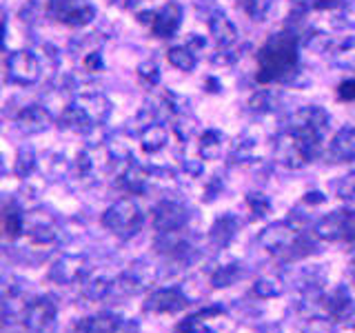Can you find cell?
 <instances>
[{
    "instance_id": "cell-1",
    "label": "cell",
    "mask_w": 355,
    "mask_h": 333,
    "mask_svg": "<svg viewBox=\"0 0 355 333\" xmlns=\"http://www.w3.org/2000/svg\"><path fill=\"white\" fill-rule=\"evenodd\" d=\"M297 67V40L293 33H275L258 53V83L286 80Z\"/></svg>"
},
{
    "instance_id": "cell-2",
    "label": "cell",
    "mask_w": 355,
    "mask_h": 333,
    "mask_svg": "<svg viewBox=\"0 0 355 333\" xmlns=\"http://www.w3.org/2000/svg\"><path fill=\"white\" fill-rule=\"evenodd\" d=\"M144 216L133 198H120L114 205L105 209L103 227L118 238H131L140 231Z\"/></svg>"
},
{
    "instance_id": "cell-3",
    "label": "cell",
    "mask_w": 355,
    "mask_h": 333,
    "mask_svg": "<svg viewBox=\"0 0 355 333\" xmlns=\"http://www.w3.org/2000/svg\"><path fill=\"white\" fill-rule=\"evenodd\" d=\"M47 14L67 27H87L96 18V7L89 0H49Z\"/></svg>"
},
{
    "instance_id": "cell-4",
    "label": "cell",
    "mask_w": 355,
    "mask_h": 333,
    "mask_svg": "<svg viewBox=\"0 0 355 333\" xmlns=\"http://www.w3.org/2000/svg\"><path fill=\"white\" fill-rule=\"evenodd\" d=\"M9 80L18 87H33L42 78V62L33 51L20 49L7 56Z\"/></svg>"
},
{
    "instance_id": "cell-5",
    "label": "cell",
    "mask_w": 355,
    "mask_h": 333,
    "mask_svg": "<svg viewBox=\"0 0 355 333\" xmlns=\"http://www.w3.org/2000/svg\"><path fill=\"white\" fill-rule=\"evenodd\" d=\"M55 318H58V305L55 300L49 296H40V298H31V302L25 309V316H22V325H25L27 333H47Z\"/></svg>"
},
{
    "instance_id": "cell-6",
    "label": "cell",
    "mask_w": 355,
    "mask_h": 333,
    "mask_svg": "<svg viewBox=\"0 0 355 333\" xmlns=\"http://www.w3.org/2000/svg\"><path fill=\"white\" fill-rule=\"evenodd\" d=\"M87 273H89V262L85 255L78 253H64L49 266V280L60 287L80 282Z\"/></svg>"
},
{
    "instance_id": "cell-7",
    "label": "cell",
    "mask_w": 355,
    "mask_h": 333,
    "mask_svg": "<svg viewBox=\"0 0 355 333\" xmlns=\"http://www.w3.org/2000/svg\"><path fill=\"white\" fill-rule=\"evenodd\" d=\"M191 302L187 293L180 287H166L153 291L147 302H144V311L147 314H158V316H169V314H180V311Z\"/></svg>"
},
{
    "instance_id": "cell-8",
    "label": "cell",
    "mask_w": 355,
    "mask_h": 333,
    "mask_svg": "<svg viewBox=\"0 0 355 333\" xmlns=\"http://www.w3.org/2000/svg\"><path fill=\"white\" fill-rule=\"evenodd\" d=\"M155 282V271L149 262H133L125 273H120L118 280H114V289L125 296L142 293Z\"/></svg>"
},
{
    "instance_id": "cell-9",
    "label": "cell",
    "mask_w": 355,
    "mask_h": 333,
    "mask_svg": "<svg viewBox=\"0 0 355 333\" xmlns=\"http://www.w3.org/2000/svg\"><path fill=\"white\" fill-rule=\"evenodd\" d=\"M189 220L187 209L180 203L173 200H162L153 207L151 211V222L153 229L158 233H171V231H182Z\"/></svg>"
},
{
    "instance_id": "cell-10",
    "label": "cell",
    "mask_w": 355,
    "mask_h": 333,
    "mask_svg": "<svg viewBox=\"0 0 355 333\" xmlns=\"http://www.w3.org/2000/svg\"><path fill=\"white\" fill-rule=\"evenodd\" d=\"M25 236L36 244H51L58 238L55 218L42 209H31L25 214Z\"/></svg>"
},
{
    "instance_id": "cell-11",
    "label": "cell",
    "mask_w": 355,
    "mask_h": 333,
    "mask_svg": "<svg viewBox=\"0 0 355 333\" xmlns=\"http://www.w3.org/2000/svg\"><path fill=\"white\" fill-rule=\"evenodd\" d=\"M297 229L293 227L291 220H280V222H273V225L266 227L260 233V247L269 253H277V251H284L288 249V244L293 242V238L297 236Z\"/></svg>"
},
{
    "instance_id": "cell-12",
    "label": "cell",
    "mask_w": 355,
    "mask_h": 333,
    "mask_svg": "<svg viewBox=\"0 0 355 333\" xmlns=\"http://www.w3.org/2000/svg\"><path fill=\"white\" fill-rule=\"evenodd\" d=\"M53 122H55V116L51 114V109L44 105H27V107H22L16 116V127L22 133H29V136L31 133L47 131Z\"/></svg>"
},
{
    "instance_id": "cell-13",
    "label": "cell",
    "mask_w": 355,
    "mask_h": 333,
    "mask_svg": "<svg viewBox=\"0 0 355 333\" xmlns=\"http://www.w3.org/2000/svg\"><path fill=\"white\" fill-rule=\"evenodd\" d=\"M327 129H329V114L315 105L297 109L291 116V122H288V131H311L324 136Z\"/></svg>"
},
{
    "instance_id": "cell-14",
    "label": "cell",
    "mask_w": 355,
    "mask_h": 333,
    "mask_svg": "<svg viewBox=\"0 0 355 333\" xmlns=\"http://www.w3.org/2000/svg\"><path fill=\"white\" fill-rule=\"evenodd\" d=\"M180 25H182V7L175 0H169L160 9H155V16L149 29L155 38H171L180 29Z\"/></svg>"
},
{
    "instance_id": "cell-15",
    "label": "cell",
    "mask_w": 355,
    "mask_h": 333,
    "mask_svg": "<svg viewBox=\"0 0 355 333\" xmlns=\"http://www.w3.org/2000/svg\"><path fill=\"white\" fill-rule=\"evenodd\" d=\"M76 103L87 111V116L92 118L94 125H105L111 116V109H114L111 100L105 94L92 92V89H83V92H78Z\"/></svg>"
},
{
    "instance_id": "cell-16",
    "label": "cell",
    "mask_w": 355,
    "mask_h": 333,
    "mask_svg": "<svg viewBox=\"0 0 355 333\" xmlns=\"http://www.w3.org/2000/svg\"><path fill=\"white\" fill-rule=\"evenodd\" d=\"M275 158L280 164H284L286 169H300V166L306 164V158L302 149H300V144L295 140V136L291 131L282 133L280 138H277V144H275Z\"/></svg>"
},
{
    "instance_id": "cell-17",
    "label": "cell",
    "mask_w": 355,
    "mask_h": 333,
    "mask_svg": "<svg viewBox=\"0 0 355 333\" xmlns=\"http://www.w3.org/2000/svg\"><path fill=\"white\" fill-rule=\"evenodd\" d=\"M324 311L333 322H347L355 314V302L347 289H336L324 298Z\"/></svg>"
},
{
    "instance_id": "cell-18",
    "label": "cell",
    "mask_w": 355,
    "mask_h": 333,
    "mask_svg": "<svg viewBox=\"0 0 355 333\" xmlns=\"http://www.w3.org/2000/svg\"><path fill=\"white\" fill-rule=\"evenodd\" d=\"M329 158L333 162H353L355 160V127H344L336 133L329 144Z\"/></svg>"
},
{
    "instance_id": "cell-19",
    "label": "cell",
    "mask_w": 355,
    "mask_h": 333,
    "mask_svg": "<svg viewBox=\"0 0 355 333\" xmlns=\"http://www.w3.org/2000/svg\"><path fill=\"white\" fill-rule=\"evenodd\" d=\"M55 122H58L60 129H67V131H78V133H87L92 127H96L92 118L87 116V111L78 105V103H71L67 105L58 116H55Z\"/></svg>"
},
{
    "instance_id": "cell-20",
    "label": "cell",
    "mask_w": 355,
    "mask_h": 333,
    "mask_svg": "<svg viewBox=\"0 0 355 333\" xmlns=\"http://www.w3.org/2000/svg\"><path fill=\"white\" fill-rule=\"evenodd\" d=\"M209 31L218 47H233L238 42V29L233 25V20L227 18L225 14H220V11L209 18Z\"/></svg>"
},
{
    "instance_id": "cell-21",
    "label": "cell",
    "mask_w": 355,
    "mask_h": 333,
    "mask_svg": "<svg viewBox=\"0 0 355 333\" xmlns=\"http://www.w3.org/2000/svg\"><path fill=\"white\" fill-rule=\"evenodd\" d=\"M80 291L87 300L98 302V300H105L111 291H114V280L103 273H87L80 280Z\"/></svg>"
},
{
    "instance_id": "cell-22",
    "label": "cell",
    "mask_w": 355,
    "mask_h": 333,
    "mask_svg": "<svg viewBox=\"0 0 355 333\" xmlns=\"http://www.w3.org/2000/svg\"><path fill=\"white\" fill-rule=\"evenodd\" d=\"M344 218H347V211H333V214L324 216L315 225V229H313L315 238L324 240V242H338V240H342Z\"/></svg>"
},
{
    "instance_id": "cell-23",
    "label": "cell",
    "mask_w": 355,
    "mask_h": 333,
    "mask_svg": "<svg viewBox=\"0 0 355 333\" xmlns=\"http://www.w3.org/2000/svg\"><path fill=\"white\" fill-rule=\"evenodd\" d=\"M147 182H149V171L144 169V166L136 164V162L127 164V169L120 173V185L131 196L142 194L144 189H147Z\"/></svg>"
},
{
    "instance_id": "cell-24",
    "label": "cell",
    "mask_w": 355,
    "mask_h": 333,
    "mask_svg": "<svg viewBox=\"0 0 355 333\" xmlns=\"http://www.w3.org/2000/svg\"><path fill=\"white\" fill-rule=\"evenodd\" d=\"M166 142H169V129L162 122H155V125L140 131V147L144 153H158L166 147Z\"/></svg>"
},
{
    "instance_id": "cell-25",
    "label": "cell",
    "mask_w": 355,
    "mask_h": 333,
    "mask_svg": "<svg viewBox=\"0 0 355 333\" xmlns=\"http://www.w3.org/2000/svg\"><path fill=\"white\" fill-rule=\"evenodd\" d=\"M238 233V220L233 216H220L209 231V240L216 244V247H227V244L236 238Z\"/></svg>"
},
{
    "instance_id": "cell-26",
    "label": "cell",
    "mask_w": 355,
    "mask_h": 333,
    "mask_svg": "<svg viewBox=\"0 0 355 333\" xmlns=\"http://www.w3.org/2000/svg\"><path fill=\"white\" fill-rule=\"evenodd\" d=\"M120 322L122 318H118L116 314H98L92 318H85L80 325H78V331L80 333H116Z\"/></svg>"
},
{
    "instance_id": "cell-27",
    "label": "cell",
    "mask_w": 355,
    "mask_h": 333,
    "mask_svg": "<svg viewBox=\"0 0 355 333\" xmlns=\"http://www.w3.org/2000/svg\"><path fill=\"white\" fill-rule=\"evenodd\" d=\"M38 166L42 169V173L49 178V180H60L71 169V162L64 158L62 153H53L49 151L47 155L42 158V162H38Z\"/></svg>"
},
{
    "instance_id": "cell-28",
    "label": "cell",
    "mask_w": 355,
    "mask_h": 333,
    "mask_svg": "<svg viewBox=\"0 0 355 333\" xmlns=\"http://www.w3.org/2000/svg\"><path fill=\"white\" fill-rule=\"evenodd\" d=\"M222 147V133L216 129H207L202 131V136L198 140V153L202 160H216Z\"/></svg>"
},
{
    "instance_id": "cell-29",
    "label": "cell",
    "mask_w": 355,
    "mask_h": 333,
    "mask_svg": "<svg viewBox=\"0 0 355 333\" xmlns=\"http://www.w3.org/2000/svg\"><path fill=\"white\" fill-rule=\"evenodd\" d=\"M166 60L171 62V67H175L178 71H193L196 67V53L187 47V44H178V47H171L166 51Z\"/></svg>"
},
{
    "instance_id": "cell-30",
    "label": "cell",
    "mask_w": 355,
    "mask_h": 333,
    "mask_svg": "<svg viewBox=\"0 0 355 333\" xmlns=\"http://www.w3.org/2000/svg\"><path fill=\"white\" fill-rule=\"evenodd\" d=\"M280 103V96H277L273 89H260L249 98V109L253 114H271V111Z\"/></svg>"
},
{
    "instance_id": "cell-31",
    "label": "cell",
    "mask_w": 355,
    "mask_h": 333,
    "mask_svg": "<svg viewBox=\"0 0 355 333\" xmlns=\"http://www.w3.org/2000/svg\"><path fill=\"white\" fill-rule=\"evenodd\" d=\"M282 291H284V284H282L280 278H275V275H262L253 282V296L255 298L271 300V298L282 296Z\"/></svg>"
},
{
    "instance_id": "cell-32",
    "label": "cell",
    "mask_w": 355,
    "mask_h": 333,
    "mask_svg": "<svg viewBox=\"0 0 355 333\" xmlns=\"http://www.w3.org/2000/svg\"><path fill=\"white\" fill-rule=\"evenodd\" d=\"M36 169H38L36 153H33L29 147L18 149V153H16V164H14V173L20 178V180H29Z\"/></svg>"
},
{
    "instance_id": "cell-33",
    "label": "cell",
    "mask_w": 355,
    "mask_h": 333,
    "mask_svg": "<svg viewBox=\"0 0 355 333\" xmlns=\"http://www.w3.org/2000/svg\"><path fill=\"white\" fill-rule=\"evenodd\" d=\"M105 147H107L109 158L116 160V162H125V160H129V155H131V147H129V142H127L125 136H122V133H114V136H109L105 140Z\"/></svg>"
},
{
    "instance_id": "cell-34",
    "label": "cell",
    "mask_w": 355,
    "mask_h": 333,
    "mask_svg": "<svg viewBox=\"0 0 355 333\" xmlns=\"http://www.w3.org/2000/svg\"><path fill=\"white\" fill-rule=\"evenodd\" d=\"M273 3L275 0H240V7L251 20L262 22L266 16H269V11L273 9Z\"/></svg>"
},
{
    "instance_id": "cell-35",
    "label": "cell",
    "mask_w": 355,
    "mask_h": 333,
    "mask_svg": "<svg viewBox=\"0 0 355 333\" xmlns=\"http://www.w3.org/2000/svg\"><path fill=\"white\" fill-rule=\"evenodd\" d=\"M5 233L9 238H20L25 236V214L20 209H9L3 220Z\"/></svg>"
},
{
    "instance_id": "cell-36",
    "label": "cell",
    "mask_w": 355,
    "mask_h": 333,
    "mask_svg": "<svg viewBox=\"0 0 355 333\" xmlns=\"http://www.w3.org/2000/svg\"><path fill=\"white\" fill-rule=\"evenodd\" d=\"M173 131H175V136L184 142V140L196 136V133H198V125H196V120L191 116H187L184 111H182V114L173 116Z\"/></svg>"
},
{
    "instance_id": "cell-37",
    "label": "cell",
    "mask_w": 355,
    "mask_h": 333,
    "mask_svg": "<svg viewBox=\"0 0 355 333\" xmlns=\"http://www.w3.org/2000/svg\"><path fill=\"white\" fill-rule=\"evenodd\" d=\"M240 275V264H227V266H220V269L214 273V278H211V284H214L216 289H225L229 284H233L238 280Z\"/></svg>"
},
{
    "instance_id": "cell-38",
    "label": "cell",
    "mask_w": 355,
    "mask_h": 333,
    "mask_svg": "<svg viewBox=\"0 0 355 333\" xmlns=\"http://www.w3.org/2000/svg\"><path fill=\"white\" fill-rule=\"evenodd\" d=\"M138 78L144 87H155L160 83V67L153 60H144L138 65Z\"/></svg>"
},
{
    "instance_id": "cell-39",
    "label": "cell",
    "mask_w": 355,
    "mask_h": 333,
    "mask_svg": "<svg viewBox=\"0 0 355 333\" xmlns=\"http://www.w3.org/2000/svg\"><path fill=\"white\" fill-rule=\"evenodd\" d=\"M302 333H336V322H333L329 316H313L309 318L302 325Z\"/></svg>"
},
{
    "instance_id": "cell-40",
    "label": "cell",
    "mask_w": 355,
    "mask_h": 333,
    "mask_svg": "<svg viewBox=\"0 0 355 333\" xmlns=\"http://www.w3.org/2000/svg\"><path fill=\"white\" fill-rule=\"evenodd\" d=\"M247 205L251 209L253 218H264L271 211V200L264 194H249L247 196Z\"/></svg>"
},
{
    "instance_id": "cell-41",
    "label": "cell",
    "mask_w": 355,
    "mask_h": 333,
    "mask_svg": "<svg viewBox=\"0 0 355 333\" xmlns=\"http://www.w3.org/2000/svg\"><path fill=\"white\" fill-rule=\"evenodd\" d=\"M136 125L140 127V131H144L147 127H151V125H155L158 122V114H155V109L153 107H142L138 114H136Z\"/></svg>"
},
{
    "instance_id": "cell-42",
    "label": "cell",
    "mask_w": 355,
    "mask_h": 333,
    "mask_svg": "<svg viewBox=\"0 0 355 333\" xmlns=\"http://www.w3.org/2000/svg\"><path fill=\"white\" fill-rule=\"evenodd\" d=\"M175 333H209V331L196 316H189L187 320H182L180 325H178Z\"/></svg>"
},
{
    "instance_id": "cell-43",
    "label": "cell",
    "mask_w": 355,
    "mask_h": 333,
    "mask_svg": "<svg viewBox=\"0 0 355 333\" xmlns=\"http://www.w3.org/2000/svg\"><path fill=\"white\" fill-rule=\"evenodd\" d=\"M338 194L344 200H355V171L342 178V182L338 187Z\"/></svg>"
},
{
    "instance_id": "cell-44",
    "label": "cell",
    "mask_w": 355,
    "mask_h": 333,
    "mask_svg": "<svg viewBox=\"0 0 355 333\" xmlns=\"http://www.w3.org/2000/svg\"><path fill=\"white\" fill-rule=\"evenodd\" d=\"M83 65H85V71L89 74H98V71H103V56H100L98 51H89L85 53V58H83Z\"/></svg>"
},
{
    "instance_id": "cell-45",
    "label": "cell",
    "mask_w": 355,
    "mask_h": 333,
    "mask_svg": "<svg viewBox=\"0 0 355 333\" xmlns=\"http://www.w3.org/2000/svg\"><path fill=\"white\" fill-rule=\"evenodd\" d=\"M338 96L344 103H355V78H347L338 87Z\"/></svg>"
},
{
    "instance_id": "cell-46",
    "label": "cell",
    "mask_w": 355,
    "mask_h": 333,
    "mask_svg": "<svg viewBox=\"0 0 355 333\" xmlns=\"http://www.w3.org/2000/svg\"><path fill=\"white\" fill-rule=\"evenodd\" d=\"M233 60H236V53H233V47H218V49H216V56H211V62L218 65V67L231 65Z\"/></svg>"
},
{
    "instance_id": "cell-47",
    "label": "cell",
    "mask_w": 355,
    "mask_h": 333,
    "mask_svg": "<svg viewBox=\"0 0 355 333\" xmlns=\"http://www.w3.org/2000/svg\"><path fill=\"white\" fill-rule=\"evenodd\" d=\"M309 7L313 9H324V11H333L344 7V0H309Z\"/></svg>"
},
{
    "instance_id": "cell-48",
    "label": "cell",
    "mask_w": 355,
    "mask_h": 333,
    "mask_svg": "<svg viewBox=\"0 0 355 333\" xmlns=\"http://www.w3.org/2000/svg\"><path fill=\"white\" fill-rule=\"evenodd\" d=\"M205 44H207V40H205V38H200L198 33H191V38L187 40V47L191 49L193 53H198L200 49H205Z\"/></svg>"
},
{
    "instance_id": "cell-49",
    "label": "cell",
    "mask_w": 355,
    "mask_h": 333,
    "mask_svg": "<svg viewBox=\"0 0 355 333\" xmlns=\"http://www.w3.org/2000/svg\"><path fill=\"white\" fill-rule=\"evenodd\" d=\"M11 316V307H9V300L7 296H0V327L5 325L7 318Z\"/></svg>"
},
{
    "instance_id": "cell-50",
    "label": "cell",
    "mask_w": 355,
    "mask_h": 333,
    "mask_svg": "<svg viewBox=\"0 0 355 333\" xmlns=\"http://www.w3.org/2000/svg\"><path fill=\"white\" fill-rule=\"evenodd\" d=\"M116 333H138V325H136V322H131V320H122Z\"/></svg>"
},
{
    "instance_id": "cell-51",
    "label": "cell",
    "mask_w": 355,
    "mask_h": 333,
    "mask_svg": "<svg viewBox=\"0 0 355 333\" xmlns=\"http://www.w3.org/2000/svg\"><path fill=\"white\" fill-rule=\"evenodd\" d=\"M324 194H320V191H311V194H306L304 196V203L306 205H320V203H324Z\"/></svg>"
},
{
    "instance_id": "cell-52",
    "label": "cell",
    "mask_w": 355,
    "mask_h": 333,
    "mask_svg": "<svg viewBox=\"0 0 355 333\" xmlns=\"http://www.w3.org/2000/svg\"><path fill=\"white\" fill-rule=\"evenodd\" d=\"M5 173V162H3V155H0V176Z\"/></svg>"
},
{
    "instance_id": "cell-53",
    "label": "cell",
    "mask_w": 355,
    "mask_h": 333,
    "mask_svg": "<svg viewBox=\"0 0 355 333\" xmlns=\"http://www.w3.org/2000/svg\"><path fill=\"white\" fill-rule=\"evenodd\" d=\"M109 3H118V0H109Z\"/></svg>"
}]
</instances>
